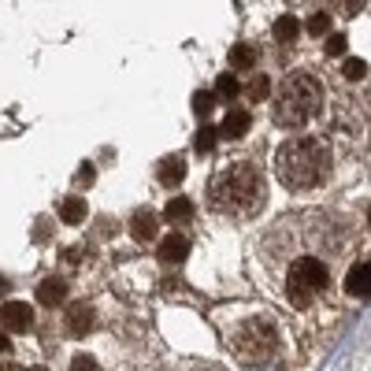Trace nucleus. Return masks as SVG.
I'll return each mask as SVG.
<instances>
[{"mask_svg":"<svg viewBox=\"0 0 371 371\" xmlns=\"http://www.w3.org/2000/svg\"><path fill=\"white\" fill-rule=\"evenodd\" d=\"M30 323H34V309L30 304H19V301L0 304V327L4 331H26Z\"/></svg>","mask_w":371,"mask_h":371,"instance_id":"nucleus-6","label":"nucleus"},{"mask_svg":"<svg viewBox=\"0 0 371 371\" xmlns=\"http://www.w3.org/2000/svg\"><path fill=\"white\" fill-rule=\"evenodd\" d=\"M156 231H160V216H153L149 208H141V212L131 219V234H134L138 241H153Z\"/></svg>","mask_w":371,"mask_h":371,"instance_id":"nucleus-11","label":"nucleus"},{"mask_svg":"<svg viewBox=\"0 0 371 371\" xmlns=\"http://www.w3.org/2000/svg\"><path fill=\"white\" fill-rule=\"evenodd\" d=\"M238 93H241V86H238V78H234L231 71L216 78V96H223V101H234Z\"/></svg>","mask_w":371,"mask_h":371,"instance_id":"nucleus-17","label":"nucleus"},{"mask_svg":"<svg viewBox=\"0 0 371 371\" xmlns=\"http://www.w3.org/2000/svg\"><path fill=\"white\" fill-rule=\"evenodd\" d=\"M156 179L164 182V186H179L186 179V164H182L179 156H171V160H164V164L156 167Z\"/></svg>","mask_w":371,"mask_h":371,"instance_id":"nucleus-13","label":"nucleus"},{"mask_svg":"<svg viewBox=\"0 0 371 371\" xmlns=\"http://www.w3.org/2000/svg\"><path fill=\"white\" fill-rule=\"evenodd\" d=\"M267 89H271V82H267V78L260 74V78H253V82L245 86V96H249V101H256V104H260L264 96H267Z\"/></svg>","mask_w":371,"mask_h":371,"instance_id":"nucleus-20","label":"nucleus"},{"mask_svg":"<svg viewBox=\"0 0 371 371\" xmlns=\"http://www.w3.org/2000/svg\"><path fill=\"white\" fill-rule=\"evenodd\" d=\"M271 30H275V38H279V41H297V34H301V23L294 19V15H279V19H275V26H271Z\"/></svg>","mask_w":371,"mask_h":371,"instance_id":"nucleus-15","label":"nucleus"},{"mask_svg":"<svg viewBox=\"0 0 371 371\" xmlns=\"http://www.w3.org/2000/svg\"><path fill=\"white\" fill-rule=\"evenodd\" d=\"M245 134H249V111L231 108L227 119L219 123V138H245Z\"/></svg>","mask_w":371,"mask_h":371,"instance_id":"nucleus-10","label":"nucleus"},{"mask_svg":"<svg viewBox=\"0 0 371 371\" xmlns=\"http://www.w3.org/2000/svg\"><path fill=\"white\" fill-rule=\"evenodd\" d=\"M275 175L286 189H312L327 182L331 175V149L319 138H289L275 156Z\"/></svg>","mask_w":371,"mask_h":371,"instance_id":"nucleus-2","label":"nucleus"},{"mask_svg":"<svg viewBox=\"0 0 371 371\" xmlns=\"http://www.w3.org/2000/svg\"><path fill=\"white\" fill-rule=\"evenodd\" d=\"M327 30H331V15L327 11H316L312 19H309V34L319 38V34H327Z\"/></svg>","mask_w":371,"mask_h":371,"instance_id":"nucleus-23","label":"nucleus"},{"mask_svg":"<svg viewBox=\"0 0 371 371\" xmlns=\"http://www.w3.org/2000/svg\"><path fill=\"white\" fill-rule=\"evenodd\" d=\"M345 294L360 297V301L371 297V264H357L349 271V275H345Z\"/></svg>","mask_w":371,"mask_h":371,"instance_id":"nucleus-7","label":"nucleus"},{"mask_svg":"<svg viewBox=\"0 0 371 371\" xmlns=\"http://www.w3.org/2000/svg\"><path fill=\"white\" fill-rule=\"evenodd\" d=\"M212 104H216V93H208V89H197V93H193V111H197V116H208V111H212Z\"/></svg>","mask_w":371,"mask_h":371,"instance_id":"nucleus-21","label":"nucleus"},{"mask_svg":"<svg viewBox=\"0 0 371 371\" xmlns=\"http://www.w3.org/2000/svg\"><path fill=\"white\" fill-rule=\"evenodd\" d=\"M319 108H323V86H319V78L304 74V71L289 74L275 93V104H271L279 126H304Z\"/></svg>","mask_w":371,"mask_h":371,"instance_id":"nucleus-3","label":"nucleus"},{"mask_svg":"<svg viewBox=\"0 0 371 371\" xmlns=\"http://www.w3.org/2000/svg\"><path fill=\"white\" fill-rule=\"evenodd\" d=\"M208 201H212L216 212L223 216H256L264 204V175L253 160H238V164L223 167L216 179H212V189H208Z\"/></svg>","mask_w":371,"mask_h":371,"instance_id":"nucleus-1","label":"nucleus"},{"mask_svg":"<svg viewBox=\"0 0 371 371\" xmlns=\"http://www.w3.org/2000/svg\"><path fill=\"white\" fill-rule=\"evenodd\" d=\"M164 216H167V219H175V223L189 219V216H193V201H189V197H175V201H167Z\"/></svg>","mask_w":371,"mask_h":371,"instance_id":"nucleus-16","label":"nucleus"},{"mask_svg":"<svg viewBox=\"0 0 371 371\" xmlns=\"http://www.w3.org/2000/svg\"><path fill=\"white\" fill-rule=\"evenodd\" d=\"M63 327H67V334H74V338L89 334V327H93V309H89V304H71L67 319H63Z\"/></svg>","mask_w":371,"mask_h":371,"instance_id":"nucleus-8","label":"nucleus"},{"mask_svg":"<svg viewBox=\"0 0 371 371\" xmlns=\"http://www.w3.org/2000/svg\"><path fill=\"white\" fill-rule=\"evenodd\" d=\"M60 216H63V223H82L89 216V208H86L82 197H63L60 201Z\"/></svg>","mask_w":371,"mask_h":371,"instance_id":"nucleus-14","label":"nucleus"},{"mask_svg":"<svg viewBox=\"0 0 371 371\" xmlns=\"http://www.w3.org/2000/svg\"><path fill=\"white\" fill-rule=\"evenodd\" d=\"M78 182H93V164H82V167H78Z\"/></svg>","mask_w":371,"mask_h":371,"instance_id":"nucleus-26","label":"nucleus"},{"mask_svg":"<svg viewBox=\"0 0 371 371\" xmlns=\"http://www.w3.org/2000/svg\"><path fill=\"white\" fill-rule=\"evenodd\" d=\"M345 52V38L342 34H331L327 38V56H342Z\"/></svg>","mask_w":371,"mask_h":371,"instance_id":"nucleus-24","label":"nucleus"},{"mask_svg":"<svg viewBox=\"0 0 371 371\" xmlns=\"http://www.w3.org/2000/svg\"><path fill=\"white\" fill-rule=\"evenodd\" d=\"M63 301H67V282L63 279H45L38 286V304H48V309H52V304H63Z\"/></svg>","mask_w":371,"mask_h":371,"instance_id":"nucleus-12","label":"nucleus"},{"mask_svg":"<svg viewBox=\"0 0 371 371\" xmlns=\"http://www.w3.org/2000/svg\"><path fill=\"white\" fill-rule=\"evenodd\" d=\"M186 256H189V241L182 234H171V238L160 241V260L164 264H182Z\"/></svg>","mask_w":371,"mask_h":371,"instance_id":"nucleus-9","label":"nucleus"},{"mask_svg":"<svg viewBox=\"0 0 371 371\" xmlns=\"http://www.w3.org/2000/svg\"><path fill=\"white\" fill-rule=\"evenodd\" d=\"M71 371H96V360L93 357H74L71 360Z\"/></svg>","mask_w":371,"mask_h":371,"instance_id":"nucleus-25","label":"nucleus"},{"mask_svg":"<svg viewBox=\"0 0 371 371\" xmlns=\"http://www.w3.org/2000/svg\"><path fill=\"white\" fill-rule=\"evenodd\" d=\"M331 282V271L319 256H297L289 264V275H286V297L297 304V309H309V304L323 294Z\"/></svg>","mask_w":371,"mask_h":371,"instance_id":"nucleus-5","label":"nucleus"},{"mask_svg":"<svg viewBox=\"0 0 371 371\" xmlns=\"http://www.w3.org/2000/svg\"><path fill=\"white\" fill-rule=\"evenodd\" d=\"M231 353L238 357V364H245V367H264L267 360H275V353H279V331L271 319L264 316H253L245 319L234 338H231Z\"/></svg>","mask_w":371,"mask_h":371,"instance_id":"nucleus-4","label":"nucleus"},{"mask_svg":"<svg viewBox=\"0 0 371 371\" xmlns=\"http://www.w3.org/2000/svg\"><path fill=\"white\" fill-rule=\"evenodd\" d=\"M23 371H48V367H41V364H34V367H23Z\"/></svg>","mask_w":371,"mask_h":371,"instance_id":"nucleus-28","label":"nucleus"},{"mask_svg":"<svg viewBox=\"0 0 371 371\" xmlns=\"http://www.w3.org/2000/svg\"><path fill=\"white\" fill-rule=\"evenodd\" d=\"M231 63H234V67H256V52L249 45H234L231 48Z\"/></svg>","mask_w":371,"mask_h":371,"instance_id":"nucleus-19","label":"nucleus"},{"mask_svg":"<svg viewBox=\"0 0 371 371\" xmlns=\"http://www.w3.org/2000/svg\"><path fill=\"white\" fill-rule=\"evenodd\" d=\"M342 74L357 82V78H364V74H367V63H364V60H357V56H349V60L342 63Z\"/></svg>","mask_w":371,"mask_h":371,"instance_id":"nucleus-22","label":"nucleus"},{"mask_svg":"<svg viewBox=\"0 0 371 371\" xmlns=\"http://www.w3.org/2000/svg\"><path fill=\"white\" fill-rule=\"evenodd\" d=\"M0 294H8V282L4 279H0Z\"/></svg>","mask_w":371,"mask_h":371,"instance_id":"nucleus-29","label":"nucleus"},{"mask_svg":"<svg viewBox=\"0 0 371 371\" xmlns=\"http://www.w3.org/2000/svg\"><path fill=\"white\" fill-rule=\"evenodd\" d=\"M367 223H371V212H367Z\"/></svg>","mask_w":371,"mask_h":371,"instance_id":"nucleus-30","label":"nucleus"},{"mask_svg":"<svg viewBox=\"0 0 371 371\" xmlns=\"http://www.w3.org/2000/svg\"><path fill=\"white\" fill-rule=\"evenodd\" d=\"M216 138H219L216 126H201L197 138H193V149H197V153H212L216 149Z\"/></svg>","mask_w":371,"mask_h":371,"instance_id":"nucleus-18","label":"nucleus"},{"mask_svg":"<svg viewBox=\"0 0 371 371\" xmlns=\"http://www.w3.org/2000/svg\"><path fill=\"white\" fill-rule=\"evenodd\" d=\"M8 349H11V342H8L4 334H0V353H8Z\"/></svg>","mask_w":371,"mask_h":371,"instance_id":"nucleus-27","label":"nucleus"}]
</instances>
